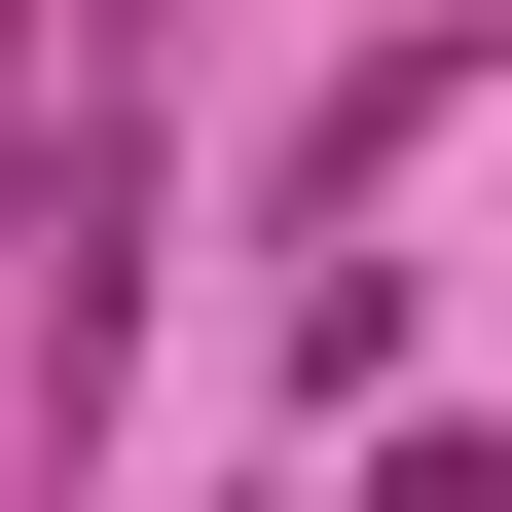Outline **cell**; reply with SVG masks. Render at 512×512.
I'll return each mask as SVG.
<instances>
[{
	"mask_svg": "<svg viewBox=\"0 0 512 512\" xmlns=\"http://www.w3.org/2000/svg\"><path fill=\"white\" fill-rule=\"evenodd\" d=\"M0 147H37V0H0Z\"/></svg>",
	"mask_w": 512,
	"mask_h": 512,
	"instance_id": "1",
	"label": "cell"
}]
</instances>
